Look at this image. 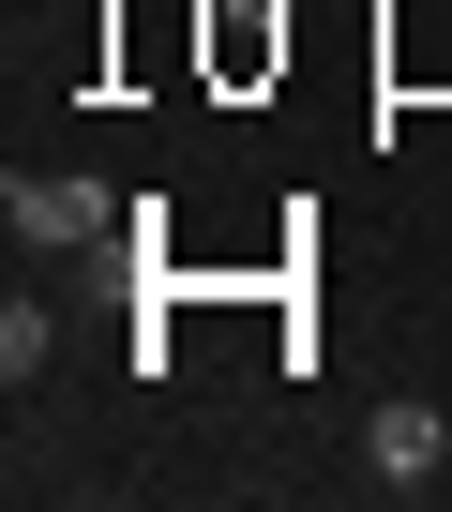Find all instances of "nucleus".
<instances>
[{
	"instance_id": "f257e3e1",
	"label": "nucleus",
	"mask_w": 452,
	"mask_h": 512,
	"mask_svg": "<svg viewBox=\"0 0 452 512\" xmlns=\"http://www.w3.org/2000/svg\"><path fill=\"white\" fill-rule=\"evenodd\" d=\"M0 211H16V241H31V256H76V241H106V226H136V211H121V196L91 181V166H46V181L16 166V196H0Z\"/></svg>"
},
{
	"instance_id": "f03ea898",
	"label": "nucleus",
	"mask_w": 452,
	"mask_h": 512,
	"mask_svg": "<svg viewBox=\"0 0 452 512\" xmlns=\"http://www.w3.org/2000/svg\"><path fill=\"white\" fill-rule=\"evenodd\" d=\"M196 76L211 91H272L287 76V0H196Z\"/></svg>"
},
{
	"instance_id": "7ed1b4c3",
	"label": "nucleus",
	"mask_w": 452,
	"mask_h": 512,
	"mask_svg": "<svg viewBox=\"0 0 452 512\" xmlns=\"http://www.w3.org/2000/svg\"><path fill=\"white\" fill-rule=\"evenodd\" d=\"M437 452H452V422H437V407H422V392H392V407H377V422H362V467H377V482H392V497H422V482H437Z\"/></svg>"
},
{
	"instance_id": "20e7f679",
	"label": "nucleus",
	"mask_w": 452,
	"mask_h": 512,
	"mask_svg": "<svg viewBox=\"0 0 452 512\" xmlns=\"http://www.w3.org/2000/svg\"><path fill=\"white\" fill-rule=\"evenodd\" d=\"M46 347H61V317H46V302H16V317H0V377H16V392L46 377Z\"/></svg>"
}]
</instances>
